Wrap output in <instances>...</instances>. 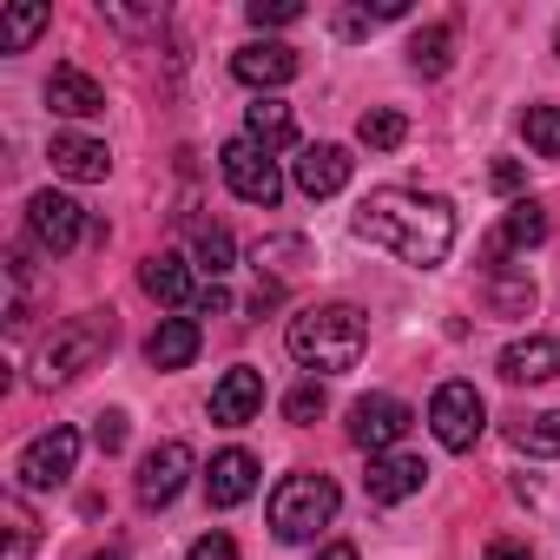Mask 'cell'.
I'll return each instance as SVG.
<instances>
[{"instance_id":"obj_10","label":"cell","mask_w":560,"mask_h":560,"mask_svg":"<svg viewBox=\"0 0 560 560\" xmlns=\"http://www.w3.org/2000/svg\"><path fill=\"white\" fill-rule=\"evenodd\" d=\"M185 481H191V448H185V442H159V448L139 462V501H145V508H172Z\"/></svg>"},{"instance_id":"obj_12","label":"cell","mask_w":560,"mask_h":560,"mask_svg":"<svg viewBox=\"0 0 560 560\" xmlns=\"http://www.w3.org/2000/svg\"><path fill=\"white\" fill-rule=\"evenodd\" d=\"M257 409H264V376H257V370H224V376L211 383V422L237 429V422H250Z\"/></svg>"},{"instance_id":"obj_32","label":"cell","mask_w":560,"mask_h":560,"mask_svg":"<svg viewBox=\"0 0 560 560\" xmlns=\"http://www.w3.org/2000/svg\"><path fill=\"white\" fill-rule=\"evenodd\" d=\"M291 21H304L298 0H250V27H291Z\"/></svg>"},{"instance_id":"obj_5","label":"cell","mask_w":560,"mask_h":560,"mask_svg":"<svg viewBox=\"0 0 560 560\" xmlns=\"http://www.w3.org/2000/svg\"><path fill=\"white\" fill-rule=\"evenodd\" d=\"M429 429H435V442L442 448H475L481 442V429H488V402H481V389L475 383H442L435 396H429Z\"/></svg>"},{"instance_id":"obj_39","label":"cell","mask_w":560,"mask_h":560,"mask_svg":"<svg viewBox=\"0 0 560 560\" xmlns=\"http://www.w3.org/2000/svg\"><path fill=\"white\" fill-rule=\"evenodd\" d=\"M317 560H357V547H350V540H330V547H324Z\"/></svg>"},{"instance_id":"obj_30","label":"cell","mask_w":560,"mask_h":560,"mask_svg":"<svg viewBox=\"0 0 560 560\" xmlns=\"http://www.w3.org/2000/svg\"><path fill=\"white\" fill-rule=\"evenodd\" d=\"M231 257H237V244H231V231H224V224H205V231H198V264L211 270V284H218V277H224V270H231Z\"/></svg>"},{"instance_id":"obj_9","label":"cell","mask_w":560,"mask_h":560,"mask_svg":"<svg viewBox=\"0 0 560 560\" xmlns=\"http://www.w3.org/2000/svg\"><path fill=\"white\" fill-rule=\"evenodd\" d=\"M73 462H80V435L73 429H47V435H34L27 448H21V488H60L67 475H73Z\"/></svg>"},{"instance_id":"obj_35","label":"cell","mask_w":560,"mask_h":560,"mask_svg":"<svg viewBox=\"0 0 560 560\" xmlns=\"http://www.w3.org/2000/svg\"><path fill=\"white\" fill-rule=\"evenodd\" d=\"M185 560H237V547H231V534H198Z\"/></svg>"},{"instance_id":"obj_18","label":"cell","mask_w":560,"mask_h":560,"mask_svg":"<svg viewBox=\"0 0 560 560\" xmlns=\"http://www.w3.org/2000/svg\"><path fill=\"white\" fill-rule=\"evenodd\" d=\"M250 488H257V455H244V448L211 455V475H205L211 508H237V501H250Z\"/></svg>"},{"instance_id":"obj_2","label":"cell","mask_w":560,"mask_h":560,"mask_svg":"<svg viewBox=\"0 0 560 560\" xmlns=\"http://www.w3.org/2000/svg\"><path fill=\"white\" fill-rule=\"evenodd\" d=\"M291 357L304 363V370H324V376H337V370H357L363 363V350H370V324H363V311H350V304H317V311H304V317H291Z\"/></svg>"},{"instance_id":"obj_31","label":"cell","mask_w":560,"mask_h":560,"mask_svg":"<svg viewBox=\"0 0 560 560\" xmlns=\"http://www.w3.org/2000/svg\"><path fill=\"white\" fill-rule=\"evenodd\" d=\"M284 416H291V422H317V416H324V383H298V389L284 396Z\"/></svg>"},{"instance_id":"obj_37","label":"cell","mask_w":560,"mask_h":560,"mask_svg":"<svg viewBox=\"0 0 560 560\" xmlns=\"http://www.w3.org/2000/svg\"><path fill=\"white\" fill-rule=\"evenodd\" d=\"M481 560H534V547H527V540H494Z\"/></svg>"},{"instance_id":"obj_7","label":"cell","mask_w":560,"mask_h":560,"mask_svg":"<svg viewBox=\"0 0 560 560\" xmlns=\"http://www.w3.org/2000/svg\"><path fill=\"white\" fill-rule=\"evenodd\" d=\"M409 429H416V409L402 396H363V402H350V442L370 448V455H389Z\"/></svg>"},{"instance_id":"obj_36","label":"cell","mask_w":560,"mask_h":560,"mask_svg":"<svg viewBox=\"0 0 560 560\" xmlns=\"http://www.w3.org/2000/svg\"><path fill=\"white\" fill-rule=\"evenodd\" d=\"M198 311H205V317L231 311V291H224V284H205V291H198Z\"/></svg>"},{"instance_id":"obj_28","label":"cell","mask_w":560,"mask_h":560,"mask_svg":"<svg viewBox=\"0 0 560 560\" xmlns=\"http://www.w3.org/2000/svg\"><path fill=\"white\" fill-rule=\"evenodd\" d=\"M0 521H8V553L0 560H34V514H27V501L8 494L0 501Z\"/></svg>"},{"instance_id":"obj_26","label":"cell","mask_w":560,"mask_h":560,"mask_svg":"<svg viewBox=\"0 0 560 560\" xmlns=\"http://www.w3.org/2000/svg\"><path fill=\"white\" fill-rule=\"evenodd\" d=\"M47 21H54L47 8H8V14H0V47H8V54H27Z\"/></svg>"},{"instance_id":"obj_20","label":"cell","mask_w":560,"mask_h":560,"mask_svg":"<svg viewBox=\"0 0 560 560\" xmlns=\"http://www.w3.org/2000/svg\"><path fill=\"white\" fill-rule=\"evenodd\" d=\"M198 357V324L191 317H165L152 337H145V363L152 370H185Z\"/></svg>"},{"instance_id":"obj_6","label":"cell","mask_w":560,"mask_h":560,"mask_svg":"<svg viewBox=\"0 0 560 560\" xmlns=\"http://www.w3.org/2000/svg\"><path fill=\"white\" fill-rule=\"evenodd\" d=\"M218 172H224V185L244 198V205H277L284 198V172H277V159L264 152V145H250V139H231L224 152H218Z\"/></svg>"},{"instance_id":"obj_34","label":"cell","mask_w":560,"mask_h":560,"mask_svg":"<svg viewBox=\"0 0 560 560\" xmlns=\"http://www.w3.org/2000/svg\"><path fill=\"white\" fill-rule=\"evenodd\" d=\"M291 257H304L298 237H277V244H257V270H298Z\"/></svg>"},{"instance_id":"obj_19","label":"cell","mask_w":560,"mask_h":560,"mask_svg":"<svg viewBox=\"0 0 560 560\" xmlns=\"http://www.w3.org/2000/svg\"><path fill=\"white\" fill-rule=\"evenodd\" d=\"M139 284H145V298H159V304H198V291H191V264L178 257V250H159V257H145L139 264Z\"/></svg>"},{"instance_id":"obj_29","label":"cell","mask_w":560,"mask_h":560,"mask_svg":"<svg viewBox=\"0 0 560 560\" xmlns=\"http://www.w3.org/2000/svg\"><path fill=\"white\" fill-rule=\"evenodd\" d=\"M521 132L540 159H560V106H527L521 113Z\"/></svg>"},{"instance_id":"obj_4","label":"cell","mask_w":560,"mask_h":560,"mask_svg":"<svg viewBox=\"0 0 560 560\" xmlns=\"http://www.w3.org/2000/svg\"><path fill=\"white\" fill-rule=\"evenodd\" d=\"M337 481L330 475H284L270 488V534L277 540H317V527L337 521Z\"/></svg>"},{"instance_id":"obj_27","label":"cell","mask_w":560,"mask_h":560,"mask_svg":"<svg viewBox=\"0 0 560 560\" xmlns=\"http://www.w3.org/2000/svg\"><path fill=\"white\" fill-rule=\"evenodd\" d=\"M508 435H514L521 455H560V409H553V416H527V422H514Z\"/></svg>"},{"instance_id":"obj_8","label":"cell","mask_w":560,"mask_h":560,"mask_svg":"<svg viewBox=\"0 0 560 560\" xmlns=\"http://www.w3.org/2000/svg\"><path fill=\"white\" fill-rule=\"evenodd\" d=\"M27 231H34V244H40V250H54V257H60V250H73V244L93 231V218H86L67 191H34V198H27Z\"/></svg>"},{"instance_id":"obj_15","label":"cell","mask_w":560,"mask_h":560,"mask_svg":"<svg viewBox=\"0 0 560 560\" xmlns=\"http://www.w3.org/2000/svg\"><path fill=\"white\" fill-rule=\"evenodd\" d=\"M47 106L67 113V119H93V113H106V86H100L93 73H80V67H54V80H47Z\"/></svg>"},{"instance_id":"obj_21","label":"cell","mask_w":560,"mask_h":560,"mask_svg":"<svg viewBox=\"0 0 560 560\" xmlns=\"http://www.w3.org/2000/svg\"><path fill=\"white\" fill-rule=\"evenodd\" d=\"M244 139H250V145H264V152L291 145V139H298V119H291V106H284V100H257V106L244 113Z\"/></svg>"},{"instance_id":"obj_22","label":"cell","mask_w":560,"mask_h":560,"mask_svg":"<svg viewBox=\"0 0 560 560\" xmlns=\"http://www.w3.org/2000/svg\"><path fill=\"white\" fill-rule=\"evenodd\" d=\"M409 67H416L422 80H442V73L455 67V27H422V34L409 40Z\"/></svg>"},{"instance_id":"obj_3","label":"cell","mask_w":560,"mask_h":560,"mask_svg":"<svg viewBox=\"0 0 560 560\" xmlns=\"http://www.w3.org/2000/svg\"><path fill=\"white\" fill-rule=\"evenodd\" d=\"M113 311H80V317H67L47 343H40V357H34V383L40 389H54V383H73V376H86L106 350H113Z\"/></svg>"},{"instance_id":"obj_1","label":"cell","mask_w":560,"mask_h":560,"mask_svg":"<svg viewBox=\"0 0 560 560\" xmlns=\"http://www.w3.org/2000/svg\"><path fill=\"white\" fill-rule=\"evenodd\" d=\"M350 231H357L363 244L396 250V257L416 264V270H435V264L455 250V211H448V198H435V191H370V198L357 205Z\"/></svg>"},{"instance_id":"obj_25","label":"cell","mask_w":560,"mask_h":560,"mask_svg":"<svg viewBox=\"0 0 560 560\" xmlns=\"http://www.w3.org/2000/svg\"><path fill=\"white\" fill-rule=\"evenodd\" d=\"M357 139H363L370 152H396V145L409 139V119H402L396 106H370V113L357 119Z\"/></svg>"},{"instance_id":"obj_40","label":"cell","mask_w":560,"mask_h":560,"mask_svg":"<svg viewBox=\"0 0 560 560\" xmlns=\"http://www.w3.org/2000/svg\"><path fill=\"white\" fill-rule=\"evenodd\" d=\"M93 560H126V553H119V547H106V553H93Z\"/></svg>"},{"instance_id":"obj_13","label":"cell","mask_w":560,"mask_h":560,"mask_svg":"<svg viewBox=\"0 0 560 560\" xmlns=\"http://www.w3.org/2000/svg\"><path fill=\"white\" fill-rule=\"evenodd\" d=\"M422 462L416 455H370V475H363V488H370V501L376 508H396V501H409L416 488H422Z\"/></svg>"},{"instance_id":"obj_16","label":"cell","mask_w":560,"mask_h":560,"mask_svg":"<svg viewBox=\"0 0 560 560\" xmlns=\"http://www.w3.org/2000/svg\"><path fill=\"white\" fill-rule=\"evenodd\" d=\"M47 159H54V172L73 178V185H100V178L113 172V152H106L100 139H80V132H60Z\"/></svg>"},{"instance_id":"obj_38","label":"cell","mask_w":560,"mask_h":560,"mask_svg":"<svg viewBox=\"0 0 560 560\" xmlns=\"http://www.w3.org/2000/svg\"><path fill=\"white\" fill-rule=\"evenodd\" d=\"M494 185H501V191H514V185H521V165H508V159H501V165H494Z\"/></svg>"},{"instance_id":"obj_17","label":"cell","mask_w":560,"mask_h":560,"mask_svg":"<svg viewBox=\"0 0 560 560\" xmlns=\"http://www.w3.org/2000/svg\"><path fill=\"white\" fill-rule=\"evenodd\" d=\"M350 185V152L343 145H304L298 159V191L304 198H337Z\"/></svg>"},{"instance_id":"obj_24","label":"cell","mask_w":560,"mask_h":560,"mask_svg":"<svg viewBox=\"0 0 560 560\" xmlns=\"http://www.w3.org/2000/svg\"><path fill=\"white\" fill-rule=\"evenodd\" d=\"M488 304H494L501 317H527V311H534V277L494 264V277H488Z\"/></svg>"},{"instance_id":"obj_14","label":"cell","mask_w":560,"mask_h":560,"mask_svg":"<svg viewBox=\"0 0 560 560\" xmlns=\"http://www.w3.org/2000/svg\"><path fill=\"white\" fill-rule=\"evenodd\" d=\"M501 376L521 389V383H553L560 376V337H521L501 350Z\"/></svg>"},{"instance_id":"obj_33","label":"cell","mask_w":560,"mask_h":560,"mask_svg":"<svg viewBox=\"0 0 560 560\" xmlns=\"http://www.w3.org/2000/svg\"><path fill=\"white\" fill-rule=\"evenodd\" d=\"M126 435H132V429H126V416H119V409H106V416L93 422V442H100V455H119V448H126Z\"/></svg>"},{"instance_id":"obj_11","label":"cell","mask_w":560,"mask_h":560,"mask_svg":"<svg viewBox=\"0 0 560 560\" xmlns=\"http://www.w3.org/2000/svg\"><path fill=\"white\" fill-rule=\"evenodd\" d=\"M231 73H237L244 86H257V93L291 86V80H298V47H284V40H250V47H237Z\"/></svg>"},{"instance_id":"obj_23","label":"cell","mask_w":560,"mask_h":560,"mask_svg":"<svg viewBox=\"0 0 560 560\" xmlns=\"http://www.w3.org/2000/svg\"><path fill=\"white\" fill-rule=\"evenodd\" d=\"M501 250H534V244H547V211L534 205V198H521V205H508V218H501V237H494Z\"/></svg>"}]
</instances>
